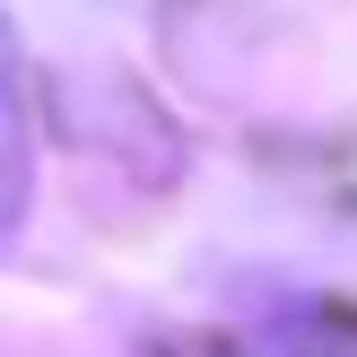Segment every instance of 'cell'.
<instances>
[{
    "label": "cell",
    "mask_w": 357,
    "mask_h": 357,
    "mask_svg": "<svg viewBox=\"0 0 357 357\" xmlns=\"http://www.w3.org/2000/svg\"><path fill=\"white\" fill-rule=\"evenodd\" d=\"M288 357H357V331H349V323H323V331H305Z\"/></svg>",
    "instance_id": "obj_1"
}]
</instances>
